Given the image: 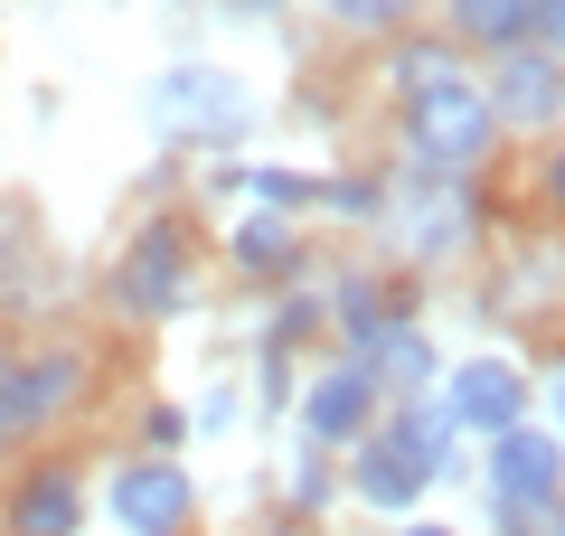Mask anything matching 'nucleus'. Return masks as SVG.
I'll return each mask as SVG.
<instances>
[{"instance_id":"obj_1","label":"nucleus","mask_w":565,"mask_h":536,"mask_svg":"<svg viewBox=\"0 0 565 536\" xmlns=\"http://www.w3.org/2000/svg\"><path fill=\"white\" fill-rule=\"evenodd\" d=\"M377 226L396 236V255L452 264V255H471V236H481V207H471V179L396 160V179H386V199H377Z\"/></svg>"},{"instance_id":"obj_2","label":"nucleus","mask_w":565,"mask_h":536,"mask_svg":"<svg viewBox=\"0 0 565 536\" xmlns=\"http://www.w3.org/2000/svg\"><path fill=\"white\" fill-rule=\"evenodd\" d=\"M151 122L170 141H189V151H226V141L255 132V85L226 76V66H170L151 85Z\"/></svg>"},{"instance_id":"obj_3","label":"nucleus","mask_w":565,"mask_h":536,"mask_svg":"<svg viewBox=\"0 0 565 536\" xmlns=\"http://www.w3.org/2000/svg\"><path fill=\"white\" fill-rule=\"evenodd\" d=\"M490 141H500V122H490L481 76H452V85H434V95L405 104V160H424V170L471 179L490 160Z\"/></svg>"},{"instance_id":"obj_4","label":"nucleus","mask_w":565,"mask_h":536,"mask_svg":"<svg viewBox=\"0 0 565 536\" xmlns=\"http://www.w3.org/2000/svg\"><path fill=\"white\" fill-rule=\"evenodd\" d=\"M189 292H199V274H189V226L151 217L132 245H122V264H114V301L132 320H180Z\"/></svg>"},{"instance_id":"obj_5","label":"nucleus","mask_w":565,"mask_h":536,"mask_svg":"<svg viewBox=\"0 0 565 536\" xmlns=\"http://www.w3.org/2000/svg\"><path fill=\"white\" fill-rule=\"evenodd\" d=\"M76 396H85V349H66V339H57V349L0 357V442H10V433H47Z\"/></svg>"},{"instance_id":"obj_6","label":"nucleus","mask_w":565,"mask_h":536,"mask_svg":"<svg viewBox=\"0 0 565 536\" xmlns=\"http://www.w3.org/2000/svg\"><path fill=\"white\" fill-rule=\"evenodd\" d=\"M104 508H114L122 536H180L199 517V480H189V461H122Z\"/></svg>"},{"instance_id":"obj_7","label":"nucleus","mask_w":565,"mask_h":536,"mask_svg":"<svg viewBox=\"0 0 565 536\" xmlns=\"http://www.w3.org/2000/svg\"><path fill=\"white\" fill-rule=\"evenodd\" d=\"M490 95V122L500 132H546V122L565 114V57H546V47H500L481 76Z\"/></svg>"},{"instance_id":"obj_8","label":"nucleus","mask_w":565,"mask_h":536,"mask_svg":"<svg viewBox=\"0 0 565 536\" xmlns=\"http://www.w3.org/2000/svg\"><path fill=\"white\" fill-rule=\"evenodd\" d=\"M434 396H444L452 433H509V424H527V396H537V386H527L509 357H471V367H452Z\"/></svg>"},{"instance_id":"obj_9","label":"nucleus","mask_w":565,"mask_h":536,"mask_svg":"<svg viewBox=\"0 0 565 536\" xmlns=\"http://www.w3.org/2000/svg\"><path fill=\"white\" fill-rule=\"evenodd\" d=\"M481 490L490 499H565V442L546 433V424H509V433H490Z\"/></svg>"},{"instance_id":"obj_10","label":"nucleus","mask_w":565,"mask_h":536,"mask_svg":"<svg viewBox=\"0 0 565 536\" xmlns=\"http://www.w3.org/2000/svg\"><path fill=\"white\" fill-rule=\"evenodd\" d=\"M359 433H377V386H367L359 357H340V367H321L302 386V442L330 452V442H359Z\"/></svg>"},{"instance_id":"obj_11","label":"nucleus","mask_w":565,"mask_h":536,"mask_svg":"<svg viewBox=\"0 0 565 536\" xmlns=\"http://www.w3.org/2000/svg\"><path fill=\"white\" fill-rule=\"evenodd\" d=\"M10 536H85V480L76 461H39L10 480Z\"/></svg>"},{"instance_id":"obj_12","label":"nucleus","mask_w":565,"mask_h":536,"mask_svg":"<svg viewBox=\"0 0 565 536\" xmlns=\"http://www.w3.org/2000/svg\"><path fill=\"white\" fill-rule=\"evenodd\" d=\"M349 490H359V508H377V517H415V499L434 490V480H424L386 433H359L349 442Z\"/></svg>"},{"instance_id":"obj_13","label":"nucleus","mask_w":565,"mask_h":536,"mask_svg":"<svg viewBox=\"0 0 565 536\" xmlns=\"http://www.w3.org/2000/svg\"><path fill=\"white\" fill-rule=\"evenodd\" d=\"M359 367H367V386H377V405H415V396H434V386H444V357H434V339H424L415 320H396V330H386Z\"/></svg>"},{"instance_id":"obj_14","label":"nucleus","mask_w":565,"mask_h":536,"mask_svg":"<svg viewBox=\"0 0 565 536\" xmlns=\"http://www.w3.org/2000/svg\"><path fill=\"white\" fill-rule=\"evenodd\" d=\"M226 264H236V274H264V282L302 274V226L274 217V207H245V217L226 226Z\"/></svg>"},{"instance_id":"obj_15","label":"nucleus","mask_w":565,"mask_h":536,"mask_svg":"<svg viewBox=\"0 0 565 536\" xmlns=\"http://www.w3.org/2000/svg\"><path fill=\"white\" fill-rule=\"evenodd\" d=\"M377 433L396 442V452L415 461L424 480H444V471H462V461H452V442H462V433H452V415H444V396H415V405H396V415H386Z\"/></svg>"},{"instance_id":"obj_16","label":"nucleus","mask_w":565,"mask_h":536,"mask_svg":"<svg viewBox=\"0 0 565 536\" xmlns=\"http://www.w3.org/2000/svg\"><path fill=\"white\" fill-rule=\"evenodd\" d=\"M321 320H340V339H349V357H367L386 330H396V301H386V282H367V274H340L330 282V301H321Z\"/></svg>"},{"instance_id":"obj_17","label":"nucleus","mask_w":565,"mask_h":536,"mask_svg":"<svg viewBox=\"0 0 565 536\" xmlns=\"http://www.w3.org/2000/svg\"><path fill=\"white\" fill-rule=\"evenodd\" d=\"M452 20V47H527V0H444Z\"/></svg>"},{"instance_id":"obj_18","label":"nucleus","mask_w":565,"mask_h":536,"mask_svg":"<svg viewBox=\"0 0 565 536\" xmlns=\"http://www.w3.org/2000/svg\"><path fill=\"white\" fill-rule=\"evenodd\" d=\"M452 76H462L452 39H415V47H396V57H386V85H396L405 104H415V95H434V85H452Z\"/></svg>"},{"instance_id":"obj_19","label":"nucleus","mask_w":565,"mask_h":536,"mask_svg":"<svg viewBox=\"0 0 565 536\" xmlns=\"http://www.w3.org/2000/svg\"><path fill=\"white\" fill-rule=\"evenodd\" d=\"M20 264H39L29 207H0V311H20V301H29V274H20Z\"/></svg>"},{"instance_id":"obj_20","label":"nucleus","mask_w":565,"mask_h":536,"mask_svg":"<svg viewBox=\"0 0 565 536\" xmlns=\"http://www.w3.org/2000/svg\"><path fill=\"white\" fill-rule=\"evenodd\" d=\"M500 536H565V499H490Z\"/></svg>"},{"instance_id":"obj_21","label":"nucleus","mask_w":565,"mask_h":536,"mask_svg":"<svg viewBox=\"0 0 565 536\" xmlns=\"http://www.w3.org/2000/svg\"><path fill=\"white\" fill-rule=\"evenodd\" d=\"M311 330H321V301H311V292H292V301H274V330H264V349H282V357H292Z\"/></svg>"},{"instance_id":"obj_22","label":"nucleus","mask_w":565,"mask_h":536,"mask_svg":"<svg viewBox=\"0 0 565 536\" xmlns=\"http://www.w3.org/2000/svg\"><path fill=\"white\" fill-rule=\"evenodd\" d=\"M330 20H340V29H405V20H415V0H330Z\"/></svg>"},{"instance_id":"obj_23","label":"nucleus","mask_w":565,"mask_h":536,"mask_svg":"<svg viewBox=\"0 0 565 536\" xmlns=\"http://www.w3.org/2000/svg\"><path fill=\"white\" fill-rule=\"evenodd\" d=\"M377 199H386L377 179H321V199H311V207H340V217H377Z\"/></svg>"},{"instance_id":"obj_24","label":"nucleus","mask_w":565,"mask_h":536,"mask_svg":"<svg viewBox=\"0 0 565 536\" xmlns=\"http://www.w3.org/2000/svg\"><path fill=\"white\" fill-rule=\"evenodd\" d=\"M255 405H264V415H282V405H292V357H282V349L255 357Z\"/></svg>"},{"instance_id":"obj_25","label":"nucleus","mask_w":565,"mask_h":536,"mask_svg":"<svg viewBox=\"0 0 565 536\" xmlns=\"http://www.w3.org/2000/svg\"><path fill=\"white\" fill-rule=\"evenodd\" d=\"M330 490H340V480H330V461H321V452L292 461V508H330Z\"/></svg>"},{"instance_id":"obj_26","label":"nucleus","mask_w":565,"mask_h":536,"mask_svg":"<svg viewBox=\"0 0 565 536\" xmlns=\"http://www.w3.org/2000/svg\"><path fill=\"white\" fill-rule=\"evenodd\" d=\"M527 47L565 57V0H527Z\"/></svg>"},{"instance_id":"obj_27","label":"nucleus","mask_w":565,"mask_h":536,"mask_svg":"<svg viewBox=\"0 0 565 536\" xmlns=\"http://www.w3.org/2000/svg\"><path fill=\"white\" fill-rule=\"evenodd\" d=\"M141 433H151V452H170V442L189 433V415H180V405H151V424H141Z\"/></svg>"},{"instance_id":"obj_28","label":"nucleus","mask_w":565,"mask_h":536,"mask_svg":"<svg viewBox=\"0 0 565 536\" xmlns=\"http://www.w3.org/2000/svg\"><path fill=\"white\" fill-rule=\"evenodd\" d=\"M189 424H199V433H217V424H236V396H226V386H217V396H199V415H189Z\"/></svg>"},{"instance_id":"obj_29","label":"nucleus","mask_w":565,"mask_h":536,"mask_svg":"<svg viewBox=\"0 0 565 536\" xmlns=\"http://www.w3.org/2000/svg\"><path fill=\"white\" fill-rule=\"evenodd\" d=\"M546 433L565 442V357H556V377H546Z\"/></svg>"},{"instance_id":"obj_30","label":"nucleus","mask_w":565,"mask_h":536,"mask_svg":"<svg viewBox=\"0 0 565 536\" xmlns=\"http://www.w3.org/2000/svg\"><path fill=\"white\" fill-rule=\"evenodd\" d=\"M546 199L565 207V141H556V151H546Z\"/></svg>"},{"instance_id":"obj_31","label":"nucleus","mask_w":565,"mask_h":536,"mask_svg":"<svg viewBox=\"0 0 565 536\" xmlns=\"http://www.w3.org/2000/svg\"><path fill=\"white\" fill-rule=\"evenodd\" d=\"M396 536H462V527H444V517H396Z\"/></svg>"},{"instance_id":"obj_32","label":"nucleus","mask_w":565,"mask_h":536,"mask_svg":"<svg viewBox=\"0 0 565 536\" xmlns=\"http://www.w3.org/2000/svg\"><path fill=\"white\" fill-rule=\"evenodd\" d=\"M236 10H282V0H236Z\"/></svg>"}]
</instances>
